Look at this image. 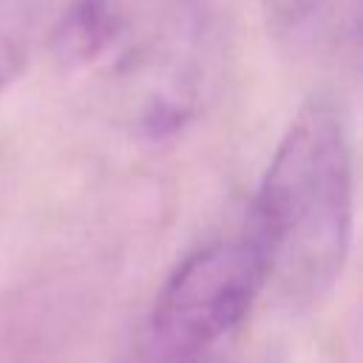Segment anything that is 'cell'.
<instances>
[{"instance_id":"obj_1","label":"cell","mask_w":363,"mask_h":363,"mask_svg":"<svg viewBox=\"0 0 363 363\" xmlns=\"http://www.w3.org/2000/svg\"><path fill=\"white\" fill-rule=\"evenodd\" d=\"M267 286L306 303L346 267L352 244V147L332 96H309L284 130L250 207Z\"/></svg>"},{"instance_id":"obj_2","label":"cell","mask_w":363,"mask_h":363,"mask_svg":"<svg viewBox=\"0 0 363 363\" xmlns=\"http://www.w3.org/2000/svg\"><path fill=\"white\" fill-rule=\"evenodd\" d=\"M264 286V258L247 230L187 252L159 286L122 363H201Z\"/></svg>"},{"instance_id":"obj_3","label":"cell","mask_w":363,"mask_h":363,"mask_svg":"<svg viewBox=\"0 0 363 363\" xmlns=\"http://www.w3.org/2000/svg\"><path fill=\"white\" fill-rule=\"evenodd\" d=\"M125 31L119 0H77L54 31L57 51L74 62H91Z\"/></svg>"},{"instance_id":"obj_4","label":"cell","mask_w":363,"mask_h":363,"mask_svg":"<svg viewBox=\"0 0 363 363\" xmlns=\"http://www.w3.org/2000/svg\"><path fill=\"white\" fill-rule=\"evenodd\" d=\"M28 60V23L3 11L0 14V88L9 85Z\"/></svg>"},{"instance_id":"obj_5","label":"cell","mask_w":363,"mask_h":363,"mask_svg":"<svg viewBox=\"0 0 363 363\" xmlns=\"http://www.w3.org/2000/svg\"><path fill=\"white\" fill-rule=\"evenodd\" d=\"M326 0H258L261 11L275 28H292L309 20L318 9H323Z\"/></svg>"}]
</instances>
